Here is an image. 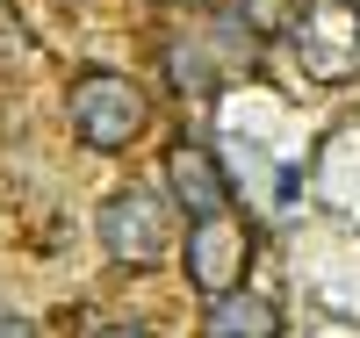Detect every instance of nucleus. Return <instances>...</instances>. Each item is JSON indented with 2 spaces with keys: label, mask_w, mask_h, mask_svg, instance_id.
Returning <instances> with one entry per match:
<instances>
[{
  "label": "nucleus",
  "mask_w": 360,
  "mask_h": 338,
  "mask_svg": "<svg viewBox=\"0 0 360 338\" xmlns=\"http://www.w3.org/2000/svg\"><path fill=\"white\" fill-rule=\"evenodd\" d=\"M65 122L86 151H130L144 130H152V94L130 79V72H108V65H86L65 86Z\"/></svg>",
  "instance_id": "obj_1"
},
{
  "label": "nucleus",
  "mask_w": 360,
  "mask_h": 338,
  "mask_svg": "<svg viewBox=\"0 0 360 338\" xmlns=\"http://www.w3.org/2000/svg\"><path fill=\"white\" fill-rule=\"evenodd\" d=\"M94 238H101V252L115 266L144 273V266H159L173 252V209H166L159 188H137V180H130V188H115L94 209Z\"/></svg>",
  "instance_id": "obj_2"
},
{
  "label": "nucleus",
  "mask_w": 360,
  "mask_h": 338,
  "mask_svg": "<svg viewBox=\"0 0 360 338\" xmlns=\"http://www.w3.org/2000/svg\"><path fill=\"white\" fill-rule=\"evenodd\" d=\"M288 37H295V65L317 86L360 79V0H310Z\"/></svg>",
  "instance_id": "obj_3"
},
{
  "label": "nucleus",
  "mask_w": 360,
  "mask_h": 338,
  "mask_svg": "<svg viewBox=\"0 0 360 338\" xmlns=\"http://www.w3.org/2000/svg\"><path fill=\"white\" fill-rule=\"evenodd\" d=\"M245 266H252V223L238 216V209H231V216L188 223V281H195L209 302L245 281Z\"/></svg>",
  "instance_id": "obj_4"
},
{
  "label": "nucleus",
  "mask_w": 360,
  "mask_h": 338,
  "mask_svg": "<svg viewBox=\"0 0 360 338\" xmlns=\"http://www.w3.org/2000/svg\"><path fill=\"white\" fill-rule=\"evenodd\" d=\"M166 188H173L180 209H188V223L231 216V180L217 173V159H209L202 144H173V151H166Z\"/></svg>",
  "instance_id": "obj_5"
},
{
  "label": "nucleus",
  "mask_w": 360,
  "mask_h": 338,
  "mask_svg": "<svg viewBox=\"0 0 360 338\" xmlns=\"http://www.w3.org/2000/svg\"><path fill=\"white\" fill-rule=\"evenodd\" d=\"M202 338H281V310L266 295H252V288H231V295L209 302Z\"/></svg>",
  "instance_id": "obj_6"
},
{
  "label": "nucleus",
  "mask_w": 360,
  "mask_h": 338,
  "mask_svg": "<svg viewBox=\"0 0 360 338\" xmlns=\"http://www.w3.org/2000/svg\"><path fill=\"white\" fill-rule=\"evenodd\" d=\"M166 65H173V79H180V86H195V94H209V86H217V72H209V65H202V51H188V44H173Z\"/></svg>",
  "instance_id": "obj_7"
},
{
  "label": "nucleus",
  "mask_w": 360,
  "mask_h": 338,
  "mask_svg": "<svg viewBox=\"0 0 360 338\" xmlns=\"http://www.w3.org/2000/svg\"><path fill=\"white\" fill-rule=\"evenodd\" d=\"M238 15H245L259 37H274V29H295V22H288V0H238Z\"/></svg>",
  "instance_id": "obj_8"
},
{
  "label": "nucleus",
  "mask_w": 360,
  "mask_h": 338,
  "mask_svg": "<svg viewBox=\"0 0 360 338\" xmlns=\"http://www.w3.org/2000/svg\"><path fill=\"white\" fill-rule=\"evenodd\" d=\"M94 338H152V331H144V324H101Z\"/></svg>",
  "instance_id": "obj_9"
},
{
  "label": "nucleus",
  "mask_w": 360,
  "mask_h": 338,
  "mask_svg": "<svg viewBox=\"0 0 360 338\" xmlns=\"http://www.w3.org/2000/svg\"><path fill=\"white\" fill-rule=\"evenodd\" d=\"M0 338H37V324H22V317H0Z\"/></svg>",
  "instance_id": "obj_10"
}]
</instances>
